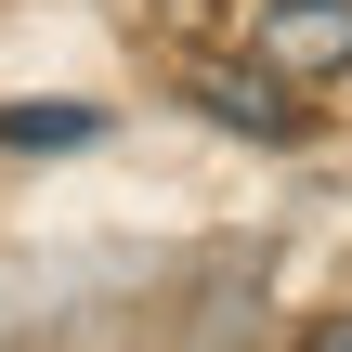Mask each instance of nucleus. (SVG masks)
Listing matches in <instances>:
<instances>
[{"label":"nucleus","instance_id":"obj_1","mask_svg":"<svg viewBox=\"0 0 352 352\" xmlns=\"http://www.w3.org/2000/svg\"><path fill=\"white\" fill-rule=\"evenodd\" d=\"M183 91H196V104H209L222 131H248V144H300V131H314L300 78H274L261 52H248V65H183Z\"/></svg>","mask_w":352,"mask_h":352},{"label":"nucleus","instance_id":"obj_2","mask_svg":"<svg viewBox=\"0 0 352 352\" xmlns=\"http://www.w3.org/2000/svg\"><path fill=\"white\" fill-rule=\"evenodd\" d=\"M248 39L274 78H352V0H261Z\"/></svg>","mask_w":352,"mask_h":352},{"label":"nucleus","instance_id":"obj_3","mask_svg":"<svg viewBox=\"0 0 352 352\" xmlns=\"http://www.w3.org/2000/svg\"><path fill=\"white\" fill-rule=\"evenodd\" d=\"M104 131V104H13L0 118V144H91Z\"/></svg>","mask_w":352,"mask_h":352},{"label":"nucleus","instance_id":"obj_4","mask_svg":"<svg viewBox=\"0 0 352 352\" xmlns=\"http://www.w3.org/2000/svg\"><path fill=\"white\" fill-rule=\"evenodd\" d=\"M314 352H352V314H327V340H314Z\"/></svg>","mask_w":352,"mask_h":352}]
</instances>
